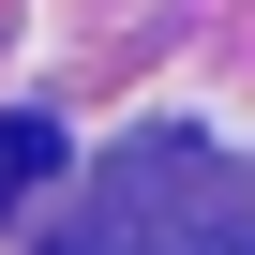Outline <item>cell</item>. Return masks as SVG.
Here are the masks:
<instances>
[{
	"mask_svg": "<svg viewBox=\"0 0 255 255\" xmlns=\"http://www.w3.org/2000/svg\"><path fill=\"white\" fill-rule=\"evenodd\" d=\"M45 180H60V120H30V105H15V120H0V210H30Z\"/></svg>",
	"mask_w": 255,
	"mask_h": 255,
	"instance_id": "cell-2",
	"label": "cell"
},
{
	"mask_svg": "<svg viewBox=\"0 0 255 255\" xmlns=\"http://www.w3.org/2000/svg\"><path fill=\"white\" fill-rule=\"evenodd\" d=\"M60 255H255V195L195 150V135H150V150H120L90 225Z\"/></svg>",
	"mask_w": 255,
	"mask_h": 255,
	"instance_id": "cell-1",
	"label": "cell"
}]
</instances>
